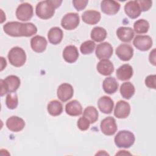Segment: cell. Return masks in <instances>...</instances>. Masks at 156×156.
<instances>
[{
	"mask_svg": "<svg viewBox=\"0 0 156 156\" xmlns=\"http://www.w3.org/2000/svg\"><path fill=\"white\" fill-rule=\"evenodd\" d=\"M119 91L122 98L130 99L134 95L135 89L134 85L130 82H126L121 85Z\"/></svg>",
	"mask_w": 156,
	"mask_h": 156,
	"instance_id": "27",
	"label": "cell"
},
{
	"mask_svg": "<svg viewBox=\"0 0 156 156\" xmlns=\"http://www.w3.org/2000/svg\"><path fill=\"white\" fill-rule=\"evenodd\" d=\"M107 31L102 27H94L91 31V39L96 42H101L107 37Z\"/></svg>",
	"mask_w": 156,
	"mask_h": 156,
	"instance_id": "29",
	"label": "cell"
},
{
	"mask_svg": "<svg viewBox=\"0 0 156 156\" xmlns=\"http://www.w3.org/2000/svg\"><path fill=\"white\" fill-rule=\"evenodd\" d=\"M16 18L23 21H27L32 18L34 15L32 5L28 2L20 4L16 10Z\"/></svg>",
	"mask_w": 156,
	"mask_h": 156,
	"instance_id": "7",
	"label": "cell"
},
{
	"mask_svg": "<svg viewBox=\"0 0 156 156\" xmlns=\"http://www.w3.org/2000/svg\"><path fill=\"white\" fill-rule=\"evenodd\" d=\"M149 60L151 63L155 66V48L152 51H151L149 56Z\"/></svg>",
	"mask_w": 156,
	"mask_h": 156,
	"instance_id": "38",
	"label": "cell"
},
{
	"mask_svg": "<svg viewBox=\"0 0 156 156\" xmlns=\"http://www.w3.org/2000/svg\"><path fill=\"white\" fill-rule=\"evenodd\" d=\"M6 126L12 132H18L22 130L25 126V122L20 117L12 116L6 121Z\"/></svg>",
	"mask_w": 156,
	"mask_h": 156,
	"instance_id": "16",
	"label": "cell"
},
{
	"mask_svg": "<svg viewBox=\"0 0 156 156\" xmlns=\"http://www.w3.org/2000/svg\"><path fill=\"white\" fill-rule=\"evenodd\" d=\"M116 154H118H118H122V155H128L129 154V155H130V154L126 152V151H119V152Z\"/></svg>",
	"mask_w": 156,
	"mask_h": 156,
	"instance_id": "39",
	"label": "cell"
},
{
	"mask_svg": "<svg viewBox=\"0 0 156 156\" xmlns=\"http://www.w3.org/2000/svg\"><path fill=\"white\" fill-rule=\"evenodd\" d=\"M46 39L41 35H35L30 40V46L32 49L38 53L43 52L45 51L47 46Z\"/></svg>",
	"mask_w": 156,
	"mask_h": 156,
	"instance_id": "17",
	"label": "cell"
},
{
	"mask_svg": "<svg viewBox=\"0 0 156 156\" xmlns=\"http://www.w3.org/2000/svg\"><path fill=\"white\" fill-rule=\"evenodd\" d=\"M62 1L46 0L37 3L35 8L37 16L43 20H48L53 16L55 9L60 6Z\"/></svg>",
	"mask_w": 156,
	"mask_h": 156,
	"instance_id": "2",
	"label": "cell"
},
{
	"mask_svg": "<svg viewBox=\"0 0 156 156\" xmlns=\"http://www.w3.org/2000/svg\"><path fill=\"white\" fill-rule=\"evenodd\" d=\"M1 96H2L7 93L15 92L20 86L21 80L20 78L15 75H10L1 79Z\"/></svg>",
	"mask_w": 156,
	"mask_h": 156,
	"instance_id": "3",
	"label": "cell"
},
{
	"mask_svg": "<svg viewBox=\"0 0 156 156\" xmlns=\"http://www.w3.org/2000/svg\"><path fill=\"white\" fill-rule=\"evenodd\" d=\"M138 4L140 5V7L141 12L147 11L152 6V1H143L139 0L138 1Z\"/></svg>",
	"mask_w": 156,
	"mask_h": 156,
	"instance_id": "37",
	"label": "cell"
},
{
	"mask_svg": "<svg viewBox=\"0 0 156 156\" xmlns=\"http://www.w3.org/2000/svg\"><path fill=\"white\" fill-rule=\"evenodd\" d=\"M73 6L74 7V8L77 10V11H80L83 10L87 4L88 3V1H84V0H75V1H73Z\"/></svg>",
	"mask_w": 156,
	"mask_h": 156,
	"instance_id": "36",
	"label": "cell"
},
{
	"mask_svg": "<svg viewBox=\"0 0 156 156\" xmlns=\"http://www.w3.org/2000/svg\"><path fill=\"white\" fill-rule=\"evenodd\" d=\"M65 112L69 116H79L82 113V105L77 100L71 101L66 104Z\"/></svg>",
	"mask_w": 156,
	"mask_h": 156,
	"instance_id": "23",
	"label": "cell"
},
{
	"mask_svg": "<svg viewBox=\"0 0 156 156\" xmlns=\"http://www.w3.org/2000/svg\"><path fill=\"white\" fill-rule=\"evenodd\" d=\"M4 32L13 37H29L37 32V27L32 23H20L18 21H10L3 26Z\"/></svg>",
	"mask_w": 156,
	"mask_h": 156,
	"instance_id": "1",
	"label": "cell"
},
{
	"mask_svg": "<svg viewBox=\"0 0 156 156\" xmlns=\"http://www.w3.org/2000/svg\"><path fill=\"white\" fill-rule=\"evenodd\" d=\"M145 85L149 88H156V76L155 74L147 76L144 80Z\"/></svg>",
	"mask_w": 156,
	"mask_h": 156,
	"instance_id": "35",
	"label": "cell"
},
{
	"mask_svg": "<svg viewBox=\"0 0 156 156\" xmlns=\"http://www.w3.org/2000/svg\"><path fill=\"white\" fill-rule=\"evenodd\" d=\"M83 116L86 118L90 121V124H93L98 119L99 113L94 107L88 106L83 112Z\"/></svg>",
	"mask_w": 156,
	"mask_h": 156,
	"instance_id": "30",
	"label": "cell"
},
{
	"mask_svg": "<svg viewBox=\"0 0 156 156\" xmlns=\"http://www.w3.org/2000/svg\"><path fill=\"white\" fill-rule=\"evenodd\" d=\"M116 35L123 42H130L134 37V31L130 27L121 26L116 30Z\"/></svg>",
	"mask_w": 156,
	"mask_h": 156,
	"instance_id": "25",
	"label": "cell"
},
{
	"mask_svg": "<svg viewBox=\"0 0 156 156\" xmlns=\"http://www.w3.org/2000/svg\"><path fill=\"white\" fill-rule=\"evenodd\" d=\"M133 29L137 34H146L149 30V24L146 20L140 19L134 23Z\"/></svg>",
	"mask_w": 156,
	"mask_h": 156,
	"instance_id": "31",
	"label": "cell"
},
{
	"mask_svg": "<svg viewBox=\"0 0 156 156\" xmlns=\"http://www.w3.org/2000/svg\"><path fill=\"white\" fill-rule=\"evenodd\" d=\"M102 88L105 93L112 94L115 93L118 88V83L113 77H106L102 83Z\"/></svg>",
	"mask_w": 156,
	"mask_h": 156,
	"instance_id": "26",
	"label": "cell"
},
{
	"mask_svg": "<svg viewBox=\"0 0 156 156\" xmlns=\"http://www.w3.org/2000/svg\"><path fill=\"white\" fill-rule=\"evenodd\" d=\"M133 68L129 64H124L119 66L116 72L117 78L121 81L129 80L133 76Z\"/></svg>",
	"mask_w": 156,
	"mask_h": 156,
	"instance_id": "21",
	"label": "cell"
},
{
	"mask_svg": "<svg viewBox=\"0 0 156 156\" xmlns=\"http://www.w3.org/2000/svg\"><path fill=\"white\" fill-rule=\"evenodd\" d=\"M90 121L86 118H85L83 116L80 117L78 119L77 122L78 128L82 131H85V130H88L90 127Z\"/></svg>",
	"mask_w": 156,
	"mask_h": 156,
	"instance_id": "34",
	"label": "cell"
},
{
	"mask_svg": "<svg viewBox=\"0 0 156 156\" xmlns=\"http://www.w3.org/2000/svg\"><path fill=\"white\" fill-rule=\"evenodd\" d=\"M116 55L122 61L130 60L133 55V48L127 44H121L119 45L115 51Z\"/></svg>",
	"mask_w": 156,
	"mask_h": 156,
	"instance_id": "13",
	"label": "cell"
},
{
	"mask_svg": "<svg viewBox=\"0 0 156 156\" xmlns=\"http://www.w3.org/2000/svg\"><path fill=\"white\" fill-rule=\"evenodd\" d=\"M10 63L15 67H21L26 61V54L24 50L18 46L13 47L7 55Z\"/></svg>",
	"mask_w": 156,
	"mask_h": 156,
	"instance_id": "4",
	"label": "cell"
},
{
	"mask_svg": "<svg viewBox=\"0 0 156 156\" xmlns=\"http://www.w3.org/2000/svg\"><path fill=\"white\" fill-rule=\"evenodd\" d=\"M101 18V15L100 12L94 10H86L82 15L83 21L90 25L97 24L100 21Z\"/></svg>",
	"mask_w": 156,
	"mask_h": 156,
	"instance_id": "20",
	"label": "cell"
},
{
	"mask_svg": "<svg viewBox=\"0 0 156 156\" xmlns=\"http://www.w3.org/2000/svg\"><path fill=\"white\" fill-rule=\"evenodd\" d=\"M96 44L93 40H87L82 43L80 46V51L84 55L91 54L95 49Z\"/></svg>",
	"mask_w": 156,
	"mask_h": 156,
	"instance_id": "33",
	"label": "cell"
},
{
	"mask_svg": "<svg viewBox=\"0 0 156 156\" xmlns=\"http://www.w3.org/2000/svg\"><path fill=\"white\" fill-rule=\"evenodd\" d=\"M73 94V87L68 83H62L58 86L57 90V96L58 98L63 102L71 99Z\"/></svg>",
	"mask_w": 156,
	"mask_h": 156,
	"instance_id": "10",
	"label": "cell"
},
{
	"mask_svg": "<svg viewBox=\"0 0 156 156\" xmlns=\"http://www.w3.org/2000/svg\"><path fill=\"white\" fill-rule=\"evenodd\" d=\"M5 104L8 108L13 110L15 109L18 104V98L16 93L11 92L6 96Z\"/></svg>",
	"mask_w": 156,
	"mask_h": 156,
	"instance_id": "32",
	"label": "cell"
},
{
	"mask_svg": "<svg viewBox=\"0 0 156 156\" xmlns=\"http://www.w3.org/2000/svg\"><path fill=\"white\" fill-rule=\"evenodd\" d=\"M80 18L77 13L69 12L63 16L61 20L62 27L66 30L75 29L79 24Z\"/></svg>",
	"mask_w": 156,
	"mask_h": 156,
	"instance_id": "6",
	"label": "cell"
},
{
	"mask_svg": "<svg viewBox=\"0 0 156 156\" xmlns=\"http://www.w3.org/2000/svg\"><path fill=\"white\" fill-rule=\"evenodd\" d=\"M96 69L99 74L107 76L114 71V65L110 60L102 59L98 63Z\"/></svg>",
	"mask_w": 156,
	"mask_h": 156,
	"instance_id": "22",
	"label": "cell"
},
{
	"mask_svg": "<svg viewBox=\"0 0 156 156\" xmlns=\"http://www.w3.org/2000/svg\"><path fill=\"white\" fill-rule=\"evenodd\" d=\"M100 127L101 132L107 136L114 135L118 129L116 120L112 116H108L103 119L101 122Z\"/></svg>",
	"mask_w": 156,
	"mask_h": 156,
	"instance_id": "8",
	"label": "cell"
},
{
	"mask_svg": "<svg viewBox=\"0 0 156 156\" xmlns=\"http://www.w3.org/2000/svg\"><path fill=\"white\" fill-rule=\"evenodd\" d=\"M134 134L129 130H121L115 136L114 141L116 146L119 148H129L135 142Z\"/></svg>",
	"mask_w": 156,
	"mask_h": 156,
	"instance_id": "5",
	"label": "cell"
},
{
	"mask_svg": "<svg viewBox=\"0 0 156 156\" xmlns=\"http://www.w3.org/2000/svg\"><path fill=\"white\" fill-rule=\"evenodd\" d=\"M124 12L131 19H135L139 17L141 11L138 1H128L124 5Z\"/></svg>",
	"mask_w": 156,
	"mask_h": 156,
	"instance_id": "15",
	"label": "cell"
},
{
	"mask_svg": "<svg viewBox=\"0 0 156 156\" xmlns=\"http://www.w3.org/2000/svg\"><path fill=\"white\" fill-rule=\"evenodd\" d=\"M121 7L120 4L115 1L104 0L101 2V9L103 13L108 15L116 14Z\"/></svg>",
	"mask_w": 156,
	"mask_h": 156,
	"instance_id": "14",
	"label": "cell"
},
{
	"mask_svg": "<svg viewBox=\"0 0 156 156\" xmlns=\"http://www.w3.org/2000/svg\"><path fill=\"white\" fill-rule=\"evenodd\" d=\"M130 113V104L123 100L118 101L116 104L114 115L119 119H124L129 116Z\"/></svg>",
	"mask_w": 156,
	"mask_h": 156,
	"instance_id": "12",
	"label": "cell"
},
{
	"mask_svg": "<svg viewBox=\"0 0 156 156\" xmlns=\"http://www.w3.org/2000/svg\"><path fill=\"white\" fill-rule=\"evenodd\" d=\"M113 52V47L108 42H103L99 44L96 46L95 51L96 57L100 60L110 58Z\"/></svg>",
	"mask_w": 156,
	"mask_h": 156,
	"instance_id": "11",
	"label": "cell"
},
{
	"mask_svg": "<svg viewBox=\"0 0 156 156\" xmlns=\"http://www.w3.org/2000/svg\"><path fill=\"white\" fill-rule=\"evenodd\" d=\"M98 106L100 111L105 114H110L114 107V102L112 99L107 96H101L98 101Z\"/></svg>",
	"mask_w": 156,
	"mask_h": 156,
	"instance_id": "19",
	"label": "cell"
},
{
	"mask_svg": "<svg viewBox=\"0 0 156 156\" xmlns=\"http://www.w3.org/2000/svg\"><path fill=\"white\" fill-rule=\"evenodd\" d=\"M152 39L149 35H136L133 41L134 46L140 51H146L152 46Z\"/></svg>",
	"mask_w": 156,
	"mask_h": 156,
	"instance_id": "9",
	"label": "cell"
},
{
	"mask_svg": "<svg viewBox=\"0 0 156 156\" xmlns=\"http://www.w3.org/2000/svg\"><path fill=\"white\" fill-rule=\"evenodd\" d=\"M47 110L51 115L54 116H58L63 112V105L58 100H52L48 104Z\"/></svg>",
	"mask_w": 156,
	"mask_h": 156,
	"instance_id": "28",
	"label": "cell"
},
{
	"mask_svg": "<svg viewBox=\"0 0 156 156\" xmlns=\"http://www.w3.org/2000/svg\"><path fill=\"white\" fill-rule=\"evenodd\" d=\"M63 37V32L58 27H53L48 32V38L50 43L52 44H59Z\"/></svg>",
	"mask_w": 156,
	"mask_h": 156,
	"instance_id": "24",
	"label": "cell"
},
{
	"mask_svg": "<svg viewBox=\"0 0 156 156\" xmlns=\"http://www.w3.org/2000/svg\"><path fill=\"white\" fill-rule=\"evenodd\" d=\"M62 55L65 62L73 63L77 60L79 54L76 46L74 45H68L64 48Z\"/></svg>",
	"mask_w": 156,
	"mask_h": 156,
	"instance_id": "18",
	"label": "cell"
}]
</instances>
